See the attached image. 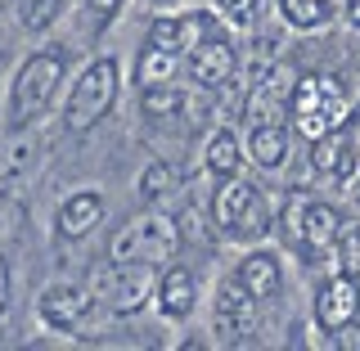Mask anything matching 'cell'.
<instances>
[{"instance_id": "1", "label": "cell", "mask_w": 360, "mask_h": 351, "mask_svg": "<svg viewBox=\"0 0 360 351\" xmlns=\"http://www.w3.org/2000/svg\"><path fill=\"white\" fill-rule=\"evenodd\" d=\"M288 117L307 140H320V135H329L333 127H347V122H352V108H347L342 82H338V77H324V72L297 77Z\"/></svg>"}, {"instance_id": "2", "label": "cell", "mask_w": 360, "mask_h": 351, "mask_svg": "<svg viewBox=\"0 0 360 351\" xmlns=\"http://www.w3.org/2000/svg\"><path fill=\"white\" fill-rule=\"evenodd\" d=\"M63 63H68L63 50H41V54H32V59L18 68L14 95H9V122H14V127H27L32 117L45 113L54 86L63 82Z\"/></svg>"}, {"instance_id": "3", "label": "cell", "mask_w": 360, "mask_h": 351, "mask_svg": "<svg viewBox=\"0 0 360 351\" xmlns=\"http://www.w3.org/2000/svg\"><path fill=\"white\" fill-rule=\"evenodd\" d=\"M180 248V230L172 217H135L127 230L112 239V262H140V266H167Z\"/></svg>"}, {"instance_id": "4", "label": "cell", "mask_w": 360, "mask_h": 351, "mask_svg": "<svg viewBox=\"0 0 360 351\" xmlns=\"http://www.w3.org/2000/svg\"><path fill=\"white\" fill-rule=\"evenodd\" d=\"M112 99H117V59H95L68 95V108H63L68 131H90L112 108Z\"/></svg>"}, {"instance_id": "5", "label": "cell", "mask_w": 360, "mask_h": 351, "mask_svg": "<svg viewBox=\"0 0 360 351\" xmlns=\"http://www.w3.org/2000/svg\"><path fill=\"white\" fill-rule=\"evenodd\" d=\"M149 270L153 266H140V262H112L108 270H99V293L112 307V315H135L149 302V293H158Z\"/></svg>"}, {"instance_id": "6", "label": "cell", "mask_w": 360, "mask_h": 351, "mask_svg": "<svg viewBox=\"0 0 360 351\" xmlns=\"http://www.w3.org/2000/svg\"><path fill=\"white\" fill-rule=\"evenodd\" d=\"M257 320V298L248 293L239 279H221L217 284V315H212V333L221 343H239Z\"/></svg>"}, {"instance_id": "7", "label": "cell", "mask_w": 360, "mask_h": 351, "mask_svg": "<svg viewBox=\"0 0 360 351\" xmlns=\"http://www.w3.org/2000/svg\"><path fill=\"white\" fill-rule=\"evenodd\" d=\"M311 162H315V172H324L333 180H352L360 172V135L352 127H333L329 135L311 140Z\"/></svg>"}, {"instance_id": "8", "label": "cell", "mask_w": 360, "mask_h": 351, "mask_svg": "<svg viewBox=\"0 0 360 351\" xmlns=\"http://www.w3.org/2000/svg\"><path fill=\"white\" fill-rule=\"evenodd\" d=\"M360 315V288H356V275H333V279H324L320 293H315V324L320 329H329L338 333L342 324H352Z\"/></svg>"}, {"instance_id": "9", "label": "cell", "mask_w": 360, "mask_h": 351, "mask_svg": "<svg viewBox=\"0 0 360 351\" xmlns=\"http://www.w3.org/2000/svg\"><path fill=\"white\" fill-rule=\"evenodd\" d=\"M234 45H230V37H225L221 27H212L207 37H202L194 50H189V72H194V82H202V86H225L234 77Z\"/></svg>"}, {"instance_id": "10", "label": "cell", "mask_w": 360, "mask_h": 351, "mask_svg": "<svg viewBox=\"0 0 360 351\" xmlns=\"http://www.w3.org/2000/svg\"><path fill=\"white\" fill-rule=\"evenodd\" d=\"M292 82H297V77H288V68L262 72L257 86H252V99H248V117L252 122H279L292 108V90H297Z\"/></svg>"}, {"instance_id": "11", "label": "cell", "mask_w": 360, "mask_h": 351, "mask_svg": "<svg viewBox=\"0 0 360 351\" xmlns=\"http://www.w3.org/2000/svg\"><path fill=\"white\" fill-rule=\"evenodd\" d=\"M37 311H41V320L50 324V329H77V324L86 320V311H90V293L86 288H72V284H54V288H45L41 293V302H37Z\"/></svg>"}, {"instance_id": "12", "label": "cell", "mask_w": 360, "mask_h": 351, "mask_svg": "<svg viewBox=\"0 0 360 351\" xmlns=\"http://www.w3.org/2000/svg\"><path fill=\"white\" fill-rule=\"evenodd\" d=\"M217 27V18L212 14H189V18H153L149 27V45H162V50H194V45L207 37V32Z\"/></svg>"}, {"instance_id": "13", "label": "cell", "mask_w": 360, "mask_h": 351, "mask_svg": "<svg viewBox=\"0 0 360 351\" xmlns=\"http://www.w3.org/2000/svg\"><path fill=\"white\" fill-rule=\"evenodd\" d=\"M342 212L333 208V203H307V217H302V257H320L329 253V243L338 239V230H342Z\"/></svg>"}, {"instance_id": "14", "label": "cell", "mask_w": 360, "mask_h": 351, "mask_svg": "<svg viewBox=\"0 0 360 351\" xmlns=\"http://www.w3.org/2000/svg\"><path fill=\"white\" fill-rule=\"evenodd\" d=\"M234 279H239L257 302L275 298V293L284 288V270H279V257L275 253H248L243 262H239V270H234Z\"/></svg>"}, {"instance_id": "15", "label": "cell", "mask_w": 360, "mask_h": 351, "mask_svg": "<svg viewBox=\"0 0 360 351\" xmlns=\"http://www.w3.org/2000/svg\"><path fill=\"white\" fill-rule=\"evenodd\" d=\"M194 302H198V279H194V270L172 266V270L162 275V284H158V311H162L167 320H185V315L194 311Z\"/></svg>"}, {"instance_id": "16", "label": "cell", "mask_w": 360, "mask_h": 351, "mask_svg": "<svg viewBox=\"0 0 360 351\" xmlns=\"http://www.w3.org/2000/svg\"><path fill=\"white\" fill-rule=\"evenodd\" d=\"M99 217H104V198L99 194H72L59 208V234L63 239H82L99 225Z\"/></svg>"}, {"instance_id": "17", "label": "cell", "mask_w": 360, "mask_h": 351, "mask_svg": "<svg viewBox=\"0 0 360 351\" xmlns=\"http://www.w3.org/2000/svg\"><path fill=\"white\" fill-rule=\"evenodd\" d=\"M288 153V131L284 122H252V135H248V158L257 167H279Z\"/></svg>"}, {"instance_id": "18", "label": "cell", "mask_w": 360, "mask_h": 351, "mask_svg": "<svg viewBox=\"0 0 360 351\" xmlns=\"http://www.w3.org/2000/svg\"><path fill=\"white\" fill-rule=\"evenodd\" d=\"M252 194H257V185H248V180H225L221 185V194H217V203H212V217H217V225L221 230H230L234 221H239V212L252 203Z\"/></svg>"}, {"instance_id": "19", "label": "cell", "mask_w": 360, "mask_h": 351, "mask_svg": "<svg viewBox=\"0 0 360 351\" xmlns=\"http://www.w3.org/2000/svg\"><path fill=\"white\" fill-rule=\"evenodd\" d=\"M239 162H243V149H239V140H234V131H217L207 140V172L230 180L234 172H239Z\"/></svg>"}, {"instance_id": "20", "label": "cell", "mask_w": 360, "mask_h": 351, "mask_svg": "<svg viewBox=\"0 0 360 351\" xmlns=\"http://www.w3.org/2000/svg\"><path fill=\"white\" fill-rule=\"evenodd\" d=\"M135 82L140 86H162L176 82V50H162V45H149L135 63Z\"/></svg>"}, {"instance_id": "21", "label": "cell", "mask_w": 360, "mask_h": 351, "mask_svg": "<svg viewBox=\"0 0 360 351\" xmlns=\"http://www.w3.org/2000/svg\"><path fill=\"white\" fill-rule=\"evenodd\" d=\"M270 230V208H266V198H262V189L252 194V203L239 212V221L225 230V239H239V243H252V239H262V234Z\"/></svg>"}, {"instance_id": "22", "label": "cell", "mask_w": 360, "mask_h": 351, "mask_svg": "<svg viewBox=\"0 0 360 351\" xmlns=\"http://www.w3.org/2000/svg\"><path fill=\"white\" fill-rule=\"evenodd\" d=\"M140 108H144V117H176V113H185V90L172 86V82H162V86H144Z\"/></svg>"}, {"instance_id": "23", "label": "cell", "mask_w": 360, "mask_h": 351, "mask_svg": "<svg viewBox=\"0 0 360 351\" xmlns=\"http://www.w3.org/2000/svg\"><path fill=\"white\" fill-rule=\"evenodd\" d=\"M279 9H284V18L302 32L324 27V23L333 18V0H279Z\"/></svg>"}, {"instance_id": "24", "label": "cell", "mask_w": 360, "mask_h": 351, "mask_svg": "<svg viewBox=\"0 0 360 351\" xmlns=\"http://www.w3.org/2000/svg\"><path fill=\"white\" fill-rule=\"evenodd\" d=\"M14 9H18V23L27 32H45L54 18H59L63 0H14Z\"/></svg>"}, {"instance_id": "25", "label": "cell", "mask_w": 360, "mask_h": 351, "mask_svg": "<svg viewBox=\"0 0 360 351\" xmlns=\"http://www.w3.org/2000/svg\"><path fill=\"white\" fill-rule=\"evenodd\" d=\"M333 253L347 275H360V221H342V230L333 239Z\"/></svg>"}, {"instance_id": "26", "label": "cell", "mask_w": 360, "mask_h": 351, "mask_svg": "<svg viewBox=\"0 0 360 351\" xmlns=\"http://www.w3.org/2000/svg\"><path fill=\"white\" fill-rule=\"evenodd\" d=\"M172 185H176V172L167 162H153L140 176V198H162V194H172Z\"/></svg>"}, {"instance_id": "27", "label": "cell", "mask_w": 360, "mask_h": 351, "mask_svg": "<svg viewBox=\"0 0 360 351\" xmlns=\"http://www.w3.org/2000/svg\"><path fill=\"white\" fill-rule=\"evenodd\" d=\"M212 5H217V14H221V18H230L234 27H248V23H252L257 0H212Z\"/></svg>"}, {"instance_id": "28", "label": "cell", "mask_w": 360, "mask_h": 351, "mask_svg": "<svg viewBox=\"0 0 360 351\" xmlns=\"http://www.w3.org/2000/svg\"><path fill=\"white\" fill-rule=\"evenodd\" d=\"M302 217H307V203L288 198V208H284V239L288 243H302Z\"/></svg>"}, {"instance_id": "29", "label": "cell", "mask_w": 360, "mask_h": 351, "mask_svg": "<svg viewBox=\"0 0 360 351\" xmlns=\"http://www.w3.org/2000/svg\"><path fill=\"white\" fill-rule=\"evenodd\" d=\"M333 343L338 347H347V351H360V324L352 320V324H342V329L333 333Z\"/></svg>"}, {"instance_id": "30", "label": "cell", "mask_w": 360, "mask_h": 351, "mask_svg": "<svg viewBox=\"0 0 360 351\" xmlns=\"http://www.w3.org/2000/svg\"><path fill=\"white\" fill-rule=\"evenodd\" d=\"M90 9L99 14V23H108V18H112V14L122 9V0H90Z\"/></svg>"}, {"instance_id": "31", "label": "cell", "mask_w": 360, "mask_h": 351, "mask_svg": "<svg viewBox=\"0 0 360 351\" xmlns=\"http://www.w3.org/2000/svg\"><path fill=\"white\" fill-rule=\"evenodd\" d=\"M5 298H9V270H5V257H0V311H5Z\"/></svg>"}, {"instance_id": "32", "label": "cell", "mask_w": 360, "mask_h": 351, "mask_svg": "<svg viewBox=\"0 0 360 351\" xmlns=\"http://www.w3.org/2000/svg\"><path fill=\"white\" fill-rule=\"evenodd\" d=\"M347 18H352V27L360 32V0H347Z\"/></svg>"}, {"instance_id": "33", "label": "cell", "mask_w": 360, "mask_h": 351, "mask_svg": "<svg viewBox=\"0 0 360 351\" xmlns=\"http://www.w3.org/2000/svg\"><path fill=\"white\" fill-rule=\"evenodd\" d=\"M347 127H352V131H356V135H360V104H356V108H352V122H347Z\"/></svg>"}, {"instance_id": "34", "label": "cell", "mask_w": 360, "mask_h": 351, "mask_svg": "<svg viewBox=\"0 0 360 351\" xmlns=\"http://www.w3.org/2000/svg\"><path fill=\"white\" fill-rule=\"evenodd\" d=\"M0 72H5V50H0Z\"/></svg>"}, {"instance_id": "35", "label": "cell", "mask_w": 360, "mask_h": 351, "mask_svg": "<svg viewBox=\"0 0 360 351\" xmlns=\"http://www.w3.org/2000/svg\"><path fill=\"white\" fill-rule=\"evenodd\" d=\"M356 198H360V176H356Z\"/></svg>"}]
</instances>
